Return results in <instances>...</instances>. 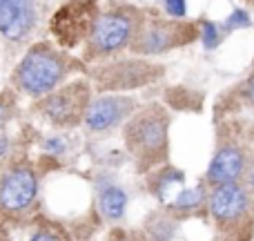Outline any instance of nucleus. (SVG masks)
I'll list each match as a JSON object with an SVG mask.
<instances>
[{
    "instance_id": "obj_1",
    "label": "nucleus",
    "mask_w": 254,
    "mask_h": 241,
    "mask_svg": "<svg viewBox=\"0 0 254 241\" xmlns=\"http://www.w3.org/2000/svg\"><path fill=\"white\" fill-rule=\"evenodd\" d=\"M125 150L140 174L158 170L170 161V112L161 103L136 107L123 125Z\"/></svg>"
},
{
    "instance_id": "obj_2",
    "label": "nucleus",
    "mask_w": 254,
    "mask_h": 241,
    "mask_svg": "<svg viewBox=\"0 0 254 241\" xmlns=\"http://www.w3.org/2000/svg\"><path fill=\"white\" fill-rule=\"evenodd\" d=\"M85 70L80 58H71L65 49L56 47L54 43L40 40L31 45L20 58L11 74L13 87L20 94L31 98H43L65 85V79L74 72Z\"/></svg>"
},
{
    "instance_id": "obj_3",
    "label": "nucleus",
    "mask_w": 254,
    "mask_h": 241,
    "mask_svg": "<svg viewBox=\"0 0 254 241\" xmlns=\"http://www.w3.org/2000/svg\"><path fill=\"white\" fill-rule=\"evenodd\" d=\"M143 13L134 4H107L101 9L96 22L92 27V34L85 40L83 54H80V63H89L96 65L107 58H114L119 52L129 47L131 38H134L136 29H138Z\"/></svg>"
},
{
    "instance_id": "obj_4",
    "label": "nucleus",
    "mask_w": 254,
    "mask_h": 241,
    "mask_svg": "<svg viewBox=\"0 0 254 241\" xmlns=\"http://www.w3.org/2000/svg\"><path fill=\"white\" fill-rule=\"evenodd\" d=\"M205 210L212 217L219 241H252L254 201L241 183L207 188Z\"/></svg>"
},
{
    "instance_id": "obj_5",
    "label": "nucleus",
    "mask_w": 254,
    "mask_h": 241,
    "mask_svg": "<svg viewBox=\"0 0 254 241\" xmlns=\"http://www.w3.org/2000/svg\"><path fill=\"white\" fill-rule=\"evenodd\" d=\"M38 172L25 157H16L0 172V230L7 224H20L38 206Z\"/></svg>"
},
{
    "instance_id": "obj_6",
    "label": "nucleus",
    "mask_w": 254,
    "mask_h": 241,
    "mask_svg": "<svg viewBox=\"0 0 254 241\" xmlns=\"http://www.w3.org/2000/svg\"><path fill=\"white\" fill-rule=\"evenodd\" d=\"M94 89L98 94H121L129 89H140L156 83L165 76V65L147 58H107L87 70Z\"/></svg>"
},
{
    "instance_id": "obj_7",
    "label": "nucleus",
    "mask_w": 254,
    "mask_h": 241,
    "mask_svg": "<svg viewBox=\"0 0 254 241\" xmlns=\"http://www.w3.org/2000/svg\"><path fill=\"white\" fill-rule=\"evenodd\" d=\"M198 40V22L163 18L156 13H143L138 29L131 38L129 47L134 56H158L172 49L185 47Z\"/></svg>"
},
{
    "instance_id": "obj_8",
    "label": "nucleus",
    "mask_w": 254,
    "mask_h": 241,
    "mask_svg": "<svg viewBox=\"0 0 254 241\" xmlns=\"http://www.w3.org/2000/svg\"><path fill=\"white\" fill-rule=\"evenodd\" d=\"M89 101H92L89 80L76 79L71 83L61 85L47 96L38 98L34 112L58 130H71V127H78L83 123Z\"/></svg>"
},
{
    "instance_id": "obj_9",
    "label": "nucleus",
    "mask_w": 254,
    "mask_h": 241,
    "mask_svg": "<svg viewBox=\"0 0 254 241\" xmlns=\"http://www.w3.org/2000/svg\"><path fill=\"white\" fill-rule=\"evenodd\" d=\"M98 13H101L98 0H67L65 4H61L49 20V31L56 40V47L74 49L78 45H85Z\"/></svg>"
},
{
    "instance_id": "obj_10",
    "label": "nucleus",
    "mask_w": 254,
    "mask_h": 241,
    "mask_svg": "<svg viewBox=\"0 0 254 241\" xmlns=\"http://www.w3.org/2000/svg\"><path fill=\"white\" fill-rule=\"evenodd\" d=\"M136 101L131 96L123 94H101L98 98H92L85 112V127L92 134H103V132L112 130V127L121 125L127 121L136 110Z\"/></svg>"
},
{
    "instance_id": "obj_11",
    "label": "nucleus",
    "mask_w": 254,
    "mask_h": 241,
    "mask_svg": "<svg viewBox=\"0 0 254 241\" xmlns=\"http://www.w3.org/2000/svg\"><path fill=\"white\" fill-rule=\"evenodd\" d=\"M248 154L246 145L241 139H225L223 145H219L210 161V167L205 172V185L214 188V185H225V183H239V179L246 172Z\"/></svg>"
},
{
    "instance_id": "obj_12",
    "label": "nucleus",
    "mask_w": 254,
    "mask_h": 241,
    "mask_svg": "<svg viewBox=\"0 0 254 241\" xmlns=\"http://www.w3.org/2000/svg\"><path fill=\"white\" fill-rule=\"evenodd\" d=\"M223 105V114L225 116L228 112H239V110H248L254 112V72L246 76L241 83H237L232 89L223 94V98L219 101V107Z\"/></svg>"
},
{
    "instance_id": "obj_13",
    "label": "nucleus",
    "mask_w": 254,
    "mask_h": 241,
    "mask_svg": "<svg viewBox=\"0 0 254 241\" xmlns=\"http://www.w3.org/2000/svg\"><path fill=\"white\" fill-rule=\"evenodd\" d=\"M205 185H196L192 190H181V194L172 203L165 206V212H170L174 219H181L185 215H194L196 210L205 208Z\"/></svg>"
},
{
    "instance_id": "obj_14",
    "label": "nucleus",
    "mask_w": 254,
    "mask_h": 241,
    "mask_svg": "<svg viewBox=\"0 0 254 241\" xmlns=\"http://www.w3.org/2000/svg\"><path fill=\"white\" fill-rule=\"evenodd\" d=\"M127 206V194L119 185H105L98 192V210L107 221H119L125 215Z\"/></svg>"
},
{
    "instance_id": "obj_15",
    "label": "nucleus",
    "mask_w": 254,
    "mask_h": 241,
    "mask_svg": "<svg viewBox=\"0 0 254 241\" xmlns=\"http://www.w3.org/2000/svg\"><path fill=\"white\" fill-rule=\"evenodd\" d=\"M29 241H74V237H71V233L61 224V221L40 217V219L34 224Z\"/></svg>"
},
{
    "instance_id": "obj_16",
    "label": "nucleus",
    "mask_w": 254,
    "mask_h": 241,
    "mask_svg": "<svg viewBox=\"0 0 254 241\" xmlns=\"http://www.w3.org/2000/svg\"><path fill=\"white\" fill-rule=\"evenodd\" d=\"M176 221L179 219H174L170 212L158 210L154 215H149L147 226H152V230H143V235L147 237V241H172Z\"/></svg>"
},
{
    "instance_id": "obj_17",
    "label": "nucleus",
    "mask_w": 254,
    "mask_h": 241,
    "mask_svg": "<svg viewBox=\"0 0 254 241\" xmlns=\"http://www.w3.org/2000/svg\"><path fill=\"white\" fill-rule=\"evenodd\" d=\"M18 112V98H16V92L11 89H4L0 92V132L9 125V121L16 116Z\"/></svg>"
},
{
    "instance_id": "obj_18",
    "label": "nucleus",
    "mask_w": 254,
    "mask_h": 241,
    "mask_svg": "<svg viewBox=\"0 0 254 241\" xmlns=\"http://www.w3.org/2000/svg\"><path fill=\"white\" fill-rule=\"evenodd\" d=\"M246 145V154H248V163H246V172H243L241 181H243V188L246 192L252 197L254 201V143H243Z\"/></svg>"
},
{
    "instance_id": "obj_19",
    "label": "nucleus",
    "mask_w": 254,
    "mask_h": 241,
    "mask_svg": "<svg viewBox=\"0 0 254 241\" xmlns=\"http://www.w3.org/2000/svg\"><path fill=\"white\" fill-rule=\"evenodd\" d=\"M198 38H203L205 49H214L216 45H219L221 31H219V27H216L212 20H205V22H201V25H198Z\"/></svg>"
},
{
    "instance_id": "obj_20",
    "label": "nucleus",
    "mask_w": 254,
    "mask_h": 241,
    "mask_svg": "<svg viewBox=\"0 0 254 241\" xmlns=\"http://www.w3.org/2000/svg\"><path fill=\"white\" fill-rule=\"evenodd\" d=\"M103 241H147V237L143 235V230H134V228H114L107 233V237Z\"/></svg>"
},
{
    "instance_id": "obj_21",
    "label": "nucleus",
    "mask_w": 254,
    "mask_h": 241,
    "mask_svg": "<svg viewBox=\"0 0 254 241\" xmlns=\"http://www.w3.org/2000/svg\"><path fill=\"white\" fill-rule=\"evenodd\" d=\"M248 25H250V18L241 9H234L232 16L225 20V29H237V27H248Z\"/></svg>"
},
{
    "instance_id": "obj_22",
    "label": "nucleus",
    "mask_w": 254,
    "mask_h": 241,
    "mask_svg": "<svg viewBox=\"0 0 254 241\" xmlns=\"http://www.w3.org/2000/svg\"><path fill=\"white\" fill-rule=\"evenodd\" d=\"M185 0H165V11L170 13L172 18H183L185 13H188V7H185Z\"/></svg>"
},
{
    "instance_id": "obj_23",
    "label": "nucleus",
    "mask_w": 254,
    "mask_h": 241,
    "mask_svg": "<svg viewBox=\"0 0 254 241\" xmlns=\"http://www.w3.org/2000/svg\"><path fill=\"white\" fill-rule=\"evenodd\" d=\"M45 148H47L49 152H63V148H65V145H63L61 139H49L47 143H45Z\"/></svg>"
},
{
    "instance_id": "obj_24",
    "label": "nucleus",
    "mask_w": 254,
    "mask_h": 241,
    "mask_svg": "<svg viewBox=\"0 0 254 241\" xmlns=\"http://www.w3.org/2000/svg\"><path fill=\"white\" fill-rule=\"evenodd\" d=\"M9 148H11V141H9V136L0 134V159H2L4 154L9 152Z\"/></svg>"
},
{
    "instance_id": "obj_25",
    "label": "nucleus",
    "mask_w": 254,
    "mask_h": 241,
    "mask_svg": "<svg viewBox=\"0 0 254 241\" xmlns=\"http://www.w3.org/2000/svg\"><path fill=\"white\" fill-rule=\"evenodd\" d=\"M0 241H9V239H7V235H4L2 230H0Z\"/></svg>"
},
{
    "instance_id": "obj_26",
    "label": "nucleus",
    "mask_w": 254,
    "mask_h": 241,
    "mask_svg": "<svg viewBox=\"0 0 254 241\" xmlns=\"http://www.w3.org/2000/svg\"><path fill=\"white\" fill-rule=\"evenodd\" d=\"M18 2H34V0H18Z\"/></svg>"
},
{
    "instance_id": "obj_27",
    "label": "nucleus",
    "mask_w": 254,
    "mask_h": 241,
    "mask_svg": "<svg viewBox=\"0 0 254 241\" xmlns=\"http://www.w3.org/2000/svg\"><path fill=\"white\" fill-rule=\"evenodd\" d=\"M0 4H2V0H0Z\"/></svg>"
}]
</instances>
